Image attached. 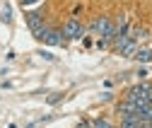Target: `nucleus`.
I'll use <instances>...</instances> for the list:
<instances>
[{
    "mask_svg": "<svg viewBox=\"0 0 152 128\" xmlns=\"http://www.w3.org/2000/svg\"><path fill=\"white\" fill-rule=\"evenodd\" d=\"M27 24H29L31 34H34V31H39V29L44 27V15H41L39 10H31V12H27Z\"/></svg>",
    "mask_w": 152,
    "mask_h": 128,
    "instance_id": "39448f33",
    "label": "nucleus"
},
{
    "mask_svg": "<svg viewBox=\"0 0 152 128\" xmlns=\"http://www.w3.org/2000/svg\"><path fill=\"white\" fill-rule=\"evenodd\" d=\"M34 36L39 41H44V44H48V46H58V44H63V34H61V29H53V27H41L39 31H34Z\"/></svg>",
    "mask_w": 152,
    "mask_h": 128,
    "instance_id": "7ed1b4c3",
    "label": "nucleus"
},
{
    "mask_svg": "<svg viewBox=\"0 0 152 128\" xmlns=\"http://www.w3.org/2000/svg\"><path fill=\"white\" fill-rule=\"evenodd\" d=\"M133 58L140 61V63H150V61H152V48H145V46L140 48V46H138V51L133 53Z\"/></svg>",
    "mask_w": 152,
    "mask_h": 128,
    "instance_id": "423d86ee",
    "label": "nucleus"
},
{
    "mask_svg": "<svg viewBox=\"0 0 152 128\" xmlns=\"http://www.w3.org/2000/svg\"><path fill=\"white\" fill-rule=\"evenodd\" d=\"M92 128H116V126H111V121H106V118H94Z\"/></svg>",
    "mask_w": 152,
    "mask_h": 128,
    "instance_id": "1a4fd4ad",
    "label": "nucleus"
},
{
    "mask_svg": "<svg viewBox=\"0 0 152 128\" xmlns=\"http://www.w3.org/2000/svg\"><path fill=\"white\" fill-rule=\"evenodd\" d=\"M89 31L102 34V39H104L106 44H111L113 36H116V31H113V20H111V17H106V15L97 17V20H92V22H89Z\"/></svg>",
    "mask_w": 152,
    "mask_h": 128,
    "instance_id": "f257e3e1",
    "label": "nucleus"
},
{
    "mask_svg": "<svg viewBox=\"0 0 152 128\" xmlns=\"http://www.w3.org/2000/svg\"><path fill=\"white\" fill-rule=\"evenodd\" d=\"M128 36H130L133 41H138V44H140V41H145L147 36H150V31H147L145 27H135V29H130V34H128Z\"/></svg>",
    "mask_w": 152,
    "mask_h": 128,
    "instance_id": "0eeeda50",
    "label": "nucleus"
},
{
    "mask_svg": "<svg viewBox=\"0 0 152 128\" xmlns=\"http://www.w3.org/2000/svg\"><path fill=\"white\" fill-rule=\"evenodd\" d=\"M0 22H5V24L12 22V7L10 5H3V10H0Z\"/></svg>",
    "mask_w": 152,
    "mask_h": 128,
    "instance_id": "6e6552de",
    "label": "nucleus"
},
{
    "mask_svg": "<svg viewBox=\"0 0 152 128\" xmlns=\"http://www.w3.org/2000/svg\"><path fill=\"white\" fill-rule=\"evenodd\" d=\"M77 128H92V123H89V121H80V123H77Z\"/></svg>",
    "mask_w": 152,
    "mask_h": 128,
    "instance_id": "9b49d317",
    "label": "nucleus"
},
{
    "mask_svg": "<svg viewBox=\"0 0 152 128\" xmlns=\"http://www.w3.org/2000/svg\"><path fill=\"white\" fill-rule=\"evenodd\" d=\"M150 99H152V87L150 85H135V87H130V92L126 97L128 104H135V106L150 104Z\"/></svg>",
    "mask_w": 152,
    "mask_h": 128,
    "instance_id": "f03ea898",
    "label": "nucleus"
},
{
    "mask_svg": "<svg viewBox=\"0 0 152 128\" xmlns=\"http://www.w3.org/2000/svg\"><path fill=\"white\" fill-rule=\"evenodd\" d=\"M61 34H63V41H75V39H82L85 27L72 17V20H68V22L61 27Z\"/></svg>",
    "mask_w": 152,
    "mask_h": 128,
    "instance_id": "20e7f679",
    "label": "nucleus"
},
{
    "mask_svg": "<svg viewBox=\"0 0 152 128\" xmlns=\"http://www.w3.org/2000/svg\"><path fill=\"white\" fill-rule=\"evenodd\" d=\"M29 128H36V126H29Z\"/></svg>",
    "mask_w": 152,
    "mask_h": 128,
    "instance_id": "f8f14e48",
    "label": "nucleus"
},
{
    "mask_svg": "<svg viewBox=\"0 0 152 128\" xmlns=\"http://www.w3.org/2000/svg\"><path fill=\"white\" fill-rule=\"evenodd\" d=\"M61 99H63V92H56V94H48V99H46V102H48V104H58Z\"/></svg>",
    "mask_w": 152,
    "mask_h": 128,
    "instance_id": "9d476101",
    "label": "nucleus"
}]
</instances>
